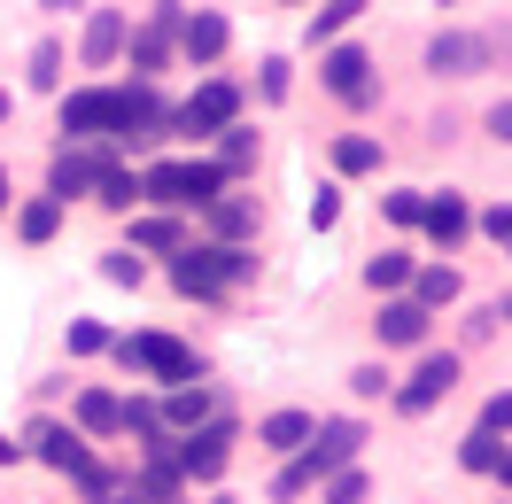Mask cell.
<instances>
[{"instance_id": "1", "label": "cell", "mask_w": 512, "mask_h": 504, "mask_svg": "<svg viewBox=\"0 0 512 504\" xmlns=\"http://www.w3.org/2000/svg\"><path fill=\"white\" fill-rule=\"evenodd\" d=\"M109 357H117L125 373L163 380V388H187V380H202V357H194L187 342H171V334H109Z\"/></svg>"}, {"instance_id": "2", "label": "cell", "mask_w": 512, "mask_h": 504, "mask_svg": "<svg viewBox=\"0 0 512 504\" xmlns=\"http://www.w3.org/2000/svg\"><path fill=\"white\" fill-rule=\"evenodd\" d=\"M218 194H225L218 163H156L140 179V202H156V210H210Z\"/></svg>"}, {"instance_id": "3", "label": "cell", "mask_w": 512, "mask_h": 504, "mask_svg": "<svg viewBox=\"0 0 512 504\" xmlns=\"http://www.w3.org/2000/svg\"><path fill=\"white\" fill-rule=\"evenodd\" d=\"M171 466H179V481H218V473L233 466V419L187 427V435L171 442Z\"/></svg>"}, {"instance_id": "4", "label": "cell", "mask_w": 512, "mask_h": 504, "mask_svg": "<svg viewBox=\"0 0 512 504\" xmlns=\"http://www.w3.org/2000/svg\"><path fill=\"white\" fill-rule=\"evenodd\" d=\"M63 132L70 140H125V94H117V86H78V94H63Z\"/></svg>"}, {"instance_id": "5", "label": "cell", "mask_w": 512, "mask_h": 504, "mask_svg": "<svg viewBox=\"0 0 512 504\" xmlns=\"http://www.w3.org/2000/svg\"><path fill=\"white\" fill-rule=\"evenodd\" d=\"M225 125H241V94H233L225 78H202V86H194V101H179V109H171V132H187V140H218Z\"/></svg>"}, {"instance_id": "6", "label": "cell", "mask_w": 512, "mask_h": 504, "mask_svg": "<svg viewBox=\"0 0 512 504\" xmlns=\"http://www.w3.org/2000/svg\"><path fill=\"white\" fill-rule=\"evenodd\" d=\"M319 78L334 101H350V109H373L381 94V78H373V55L365 47H319Z\"/></svg>"}, {"instance_id": "7", "label": "cell", "mask_w": 512, "mask_h": 504, "mask_svg": "<svg viewBox=\"0 0 512 504\" xmlns=\"http://www.w3.org/2000/svg\"><path fill=\"white\" fill-rule=\"evenodd\" d=\"M450 388H458V349H427V357H419V373L396 388V411H404V419H427Z\"/></svg>"}, {"instance_id": "8", "label": "cell", "mask_w": 512, "mask_h": 504, "mask_svg": "<svg viewBox=\"0 0 512 504\" xmlns=\"http://www.w3.org/2000/svg\"><path fill=\"white\" fill-rule=\"evenodd\" d=\"M357 450H365V427H357V419H319V427H311V442H303L295 458L311 466V481H326V473L350 466Z\"/></svg>"}, {"instance_id": "9", "label": "cell", "mask_w": 512, "mask_h": 504, "mask_svg": "<svg viewBox=\"0 0 512 504\" xmlns=\"http://www.w3.org/2000/svg\"><path fill=\"white\" fill-rule=\"evenodd\" d=\"M489 55H497V39H481V32H435L427 39V70L435 78H474V70H489Z\"/></svg>"}, {"instance_id": "10", "label": "cell", "mask_w": 512, "mask_h": 504, "mask_svg": "<svg viewBox=\"0 0 512 504\" xmlns=\"http://www.w3.org/2000/svg\"><path fill=\"white\" fill-rule=\"evenodd\" d=\"M419 233H427V241H435V249H458V241H466V233H474V210H466V194H427V202H419Z\"/></svg>"}, {"instance_id": "11", "label": "cell", "mask_w": 512, "mask_h": 504, "mask_svg": "<svg viewBox=\"0 0 512 504\" xmlns=\"http://www.w3.org/2000/svg\"><path fill=\"white\" fill-rule=\"evenodd\" d=\"M171 39H179V55H187L194 70H210L225 55V39H233V32H225L218 8H194V16H179V32H171Z\"/></svg>"}, {"instance_id": "12", "label": "cell", "mask_w": 512, "mask_h": 504, "mask_svg": "<svg viewBox=\"0 0 512 504\" xmlns=\"http://www.w3.org/2000/svg\"><path fill=\"white\" fill-rule=\"evenodd\" d=\"M427 326H435V311H419L412 295H388V303H381V318H373L381 349H419V342H427Z\"/></svg>"}, {"instance_id": "13", "label": "cell", "mask_w": 512, "mask_h": 504, "mask_svg": "<svg viewBox=\"0 0 512 504\" xmlns=\"http://www.w3.org/2000/svg\"><path fill=\"white\" fill-rule=\"evenodd\" d=\"M109 156H94V148H78V140H70V148H55V171H47V194H55V202H63L70 210V194H94V171Z\"/></svg>"}, {"instance_id": "14", "label": "cell", "mask_w": 512, "mask_h": 504, "mask_svg": "<svg viewBox=\"0 0 512 504\" xmlns=\"http://www.w3.org/2000/svg\"><path fill=\"white\" fill-rule=\"evenodd\" d=\"M171 287L194 295V303L225 295V287H218V249H210V241H202V249H179V256H171Z\"/></svg>"}, {"instance_id": "15", "label": "cell", "mask_w": 512, "mask_h": 504, "mask_svg": "<svg viewBox=\"0 0 512 504\" xmlns=\"http://www.w3.org/2000/svg\"><path fill=\"white\" fill-rule=\"evenodd\" d=\"M32 450H39V466H55V473L94 466V458H86V435H70L63 419H39V427H32Z\"/></svg>"}, {"instance_id": "16", "label": "cell", "mask_w": 512, "mask_h": 504, "mask_svg": "<svg viewBox=\"0 0 512 504\" xmlns=\"http://www.w3.org/2000/svg\"><path fill=\"white\" fill-rule=\"evenodd\" d=\"M125 16H117V8H94V24H86V47H78V55H86V70H109L117 63V55H125Z\"/></svg>"}, {"instance_id": "17", "label": "cell", "mask_w": 512, "mask_h": 504, "mask_svg": "<svg viewBox=\"0 0 512 504\" xmlns=\"http://www.w3.org/2000/svg\"><path fill=\"white\" fill-rule=\"evenodd\" d=\"M458 295H466V280H458L450 264H419V272H412V303H419V311H450Z\"/></svg>"}, {"instance_id": "18", "label": "cell", "mask_w": 512, "mask_h": 504, "mask_svg": "<svg viewBox=\"0 0 512 504\" xmlns=\"http://www.w3.org/2000/svg\"><path fill=\"white\" fill-rule=\"evenodd\" d=\"M311 427H319L311 411H272V419L256 427V442H264V450H280V458H295V450L311 442Z\"/></svg>"}, {"instance_id": "19", "label": "cell", "mask_w": 512, "mask_h": 504, "mask_svg": "<svg viewBox=\"0 0 512 504\" xmlns=\"http://www.w3.org/2000/svg\"><path fill=\"white\" fill-rule=\"evenodd\" d=\"M16 233H24L32 249H47V241L63 233V202H55V194H32V202L16 210Z\"/></svg>"}, {"instance_id": "20", "label": "cell", "mask_w": 512, "mask_h": 504, "mask_svg": "<svg viewBox=\"0 0 512 504\" xmlns=\"http://www.w3.org/2000/svg\"><path fill=\"white\" fill-rule=\"evenodd\" d=\"M163 411V427H171V435H187V427H202V419H210V388H202V380H187V388H171V404H156Z\"/></svg>"}, {"instance_id": "21", "label": "cell", "mask_w": 512, "mask_h": 504, "mask_svg": "<svg viewBox=\"0 0 512 504\" xmlns=\"http://www.w3.org/2000/svg\"><path fill=\"white\" fill-rule=\"evenodd\" d=\"M256 218H264V210H256L249 194H218V202H210V233H218V241H241V233H256Z\"/></svg>"}, {"instance_id": "22", "label": "cell", "mask_w": 512, "mask_h": 504, "mask_svg": "<svg viewBox=\"0 0 512 504\" xmlns=\"http://www.w3.org/2000/svg\"><path fill=\"white\" fill-rule=\"evenodd\" d=\"M125 55H132L140 78H156V70L171 63V32H163V24H140V32H125Z\"/></svg>"}, {"instance_id": "23", "label": "cell", "mask_w": 512, "mask_h": 504, "mask_svg": "<svg viewBox=\"0 0 512 504\" xmlns=\"http://www.w3.org/2000/svg\"><path fill=\"white\" fill-rule=\"evenodd\" d=\"M334 171H342V179L381 171V140H373V132H342V140H334Z\"/></svg>"}, {"instance_id": "24", "label": "cell", "mask_w": 512, "mask_h": 504, "mask_svg": "<svg viewBox=\"0 0 512 504\" xmlns=\"http://www.w3.org/2000/svg\"><path fill=\"white\" fill-rule=\"evenodd\" d=\"M132 497H140V504H179V497H187V481H179V466H171V458H148Z\"/></svg>"}, {"instance_id": "25", "label": "cell", "mask_w": 512, "mask_h": 504, "mask_svg": "<svg viewBox=\"0 0 512 504\" xmlns=\"http://www.w3.org/2000/svg\"><path fill=\"white\" fill-rule=\"evenodd\" d=\"M412 272H419V264L404 249H381L373 264H365V287H373V295H396V287H412Z\"/></svg>"}, {"instance_id": "26", "label": "cell", "mask_w": 512, "mask_h": 504, "mask_svg": "<svg viewBox=\"0 0 512 504\" xmlns=\"http://www.w3.org/2000/svg\"><path fill=\"white\" fill-rule=\"evenodd\" d=\"M94 202H101V210H132V202H140V179L117 171V163H101V171H94Z\"/></svg>"}, {"instance_id": "27", "label": "cell", "mask_w": 512, "mask_h": 504, "mask_svg": "<svg viewBox=\"0 0 512 504\" xmlns=\"http://www.w3.org/2000/svg\"><path fill=\"white\" fill-rule=\"evenodd\" d=\"M78 435H117V396H109V388H86V396H78Z\"/></svg>"}, {"instance_id": "28", "label": "cell", "mask_w": 512, "mask_h": 504, "mask_svg": "<svg viewBox=\"0 0 512 504\" xmlns=\"http://www.w3.org/2000/svg\"><path fill=\"white\" fill-rule=\"evenodd\" d=\"M357 16H365V0H326L319 16H311V47H326V39H342L357 24Z\"/></svg>"}, {"instance_id": "29", "label": "cell", "mask_w": 512, "mask_h": 504, "mask_svg": "<svg viewBox=\"0 0 512 504\" xmlns=\"http://www.w3.org/2000/svg\"><path fill=\"white\" fill-rule=\"evenodd\" d=\"M132 249H163V256H179L187 241H179V218H132Z\"/></svg>"}, {"instance_id": "30", "label": "cell", "mask_w": 512, "mask_h": 504, "mask_svg": "<svg viewBox=\"0 0 512 504\" xmlns=\"http://www.w3.org/2000/svg\"><path fill=\"white\" fill-rule=\"evenodd\" d=\"M256 163V132L249 125H225V140H218V171L233 179V171H249Z\"/></svg>"}, {"instance_id": "31", "label": "cell", "mask_w": 512, "mask_h": 504, "mask_svg": "<svg viewBox=\"0 0 512 504\" xmlns=\"http://www.w3.org/2000/svg\"><path fill=\"white\" fill-rule=\"evenodd\" d=\"M497 450H505V442L489 435V427H474V435L458 442V466H466V473H489V466H497Z\"/></svg>"}, {"instance_id": "32", "label": "cell", "mask_w": 512, "mask_h": 504, "mask_svg": "<svg viewBox=\"0 0 512 504\" xmlns=\"http://www.w3.org/2000/svg\"><path fill=\"white\" fill-rule=\"evenodd\" d=\"M32 86H39V94L63 86V47H55V39H39V47H32Z\"/></svg>"}, {"instance_id": "33", "label": "cell", "mask_w": 512, "mask_h": 504, "mask_svg": "<svg viewBox=\"0 0 512 504\" xmlns=\"http://www.w3.org/2000/svg\"><path fill=\"white\" fill-rule=\"evenodd\" d=\"M101 280H117V287H140V280H148V264H140L132 249H109V256H101Z\"/></svg>"}, {"instance_id": "34", "label": "cell", "mask_w": 512, "mask_h": 504, "mask_svg": "<svg viewBox=\"0 0 512 504\" xmlns=\"http://www.w3.org/2000/svg\"><path fill=\"white\" fill-rule=\"evenodd\" d=\"M373 489H365V473L357 466H342V473H326V504H365Z\"/></svg>"}, {"instance_id": "35", "label": "cell", "mask_w": 512, "mask_h": 504, "mask_svg": "<svg viewBox=\"0 0 512 504\" xmlns=\"http://www.w3.org/2000/svg\"><path fill=\"white\" fill-rule=\"evenodd\" d=\"M419 202H427V187H396V194H381L388 225H419Z\"/></svg>"}, {"instance_id": "36", "label": "cell", "mask_w": 512, "mask_h": 504, "mask_svg": "<svg viewBox=\"0 0 512 504\" xmlns=\"http://www.w3.org/2000/svg\"><path fill=\"white\" fill-rule=\"evenodd\" d=\"M101 349H109V326H101V318H78V326H70V357H101Z\"/></svg>"}, {"instance_id": "37", "label": "cell", "mask_w": 512, "mask_h": 504, "mask_svg": "<svg viewBox=\"0 0 512 504\" xmlns=\"http://www.w3.org/2000/svg\"><path fill=\"white\" fill-rule=\"evenodd\" d=\"M334 218H342V187H319V194H311V225L334 233Z\"/></svg>"}, {"instance_id": "38", "label": "cell", "mask_w": 512, "mask_h": 504, "mask_svg": "<svg viewBox=\"0 0 512 504\" xmlns=\"http://www.w3.org/2000/svg\"><path fill=\"white\" fill-rule=\"evenodd\" d=\"M350 396H365V404L388 396V365H357V373H350Z\"/></svg>"}, {"instance_id": "39", "label": "cell", "mask_w": 512, "mask_h": 504, "mask_svg": "<svg viewBox=\"0 0 512 504\" xmlns=\"http://www.w3.org/2000/svg\"><path fill=\"white\" fill-rule=\"evenodd\" d=\"M481 427H489V435H512V388H505V396H489V404H481Z\"/></svg>"}, {"instance_id": "40", "label": "cell", "mask_w": 512, "mask_h": 504, "mask_svg": "<svg viewBox=\"0 0 512 504\" xmlns=\"http://www.w3.org/2000/svg\"><path fill=\"white\" fill-rule=\"evenodd\" d=\"M481 233H489V241H497V249H512V202H497V210H489V218H481Z\"/></svg>"}, {"instance_id": "41", "label": "cell", "mask_w": 512, "mask_h": 504, "mask_svg": "<svg viewBox=\"0 0 512 504\" xmlns=\"http://www.w3.org/2000/svg\"><path fill=\"white\" fill-rule=\"evenodd\" d=\"M489 140H505V148H512V101H497V109H489Z\"/></svg>"}, {"instance_id": "42", "label": "cell", "mask_w": 512, "mask_h": 504, "mask_svg": "<svg viewBox=\"0 0 512 504\" xmlns=\"http://www.w3.org/2000/svg\"><path fill=\"white\" fill-rule=\"evenodd\" d=\"M489 473H497V481L512 489V450H497V466H489Z\"/></svg>"}, {"instance_id": "43", "label": "cell", "mask_w": 512, "mask_h": 504, "mask_svg": "<svg viewBox=\"0 0 512 504\" xmlns=\"http://www.w3.org/2000/svg\"><path fill=\"white\" fill-rule=\"evenodd\" d=\"M16 458H24V442H8V435H0V466H16Z\"/></svg>"}, {"instance_id": "44", "label": "cell", "mask_w": 512, "mask_h": 504, "mask_svg": "<svg viewBox=\"0 0 512 504\" xmlns=\"http://www.w3.org/2000/svg\"><path fill=\"white\" fill-rule=\"evenodd\" d=\"M39 8H47V16H70V8H78V0H39Z\"/></svg>"}, {"instance_id": "45", "label": "cell", "mask_w": 512, "mask_h": 504, "mask_svg": "<svg viewBox=\"0 0 512 504\" xmlns=\"http://www.w3.org/2000/svg\"><path fill=\"white\" fill-rule=\"evenodd\" d=\"M8 202H16V187H8V163H0V210H8Z\"/></svg>"}, {"instance_id": "46", "label": "cell", "mask_w": 512, "mask_h": 504, "mask_svg": "<svg viewBox=\"0 0 512 504\" xmlns=\"http://www.w3.org/2000/svg\"><path fill=\"white\" fill-rule=\"evenodd\" d=\"M8 117H16V101H8V86H0V125H8Z\"/></svg>"}, {"instance_id": "47", "label": "cell", "mask_w": 512, "mask_h": 504, "mask_svg": "<svg viewBox=\"0 0 512 504\" xmlns=\"http://www.w3.org/2000/svg\"><path fill=\"white\" fill-rule=\"evenodd\" d=\"M210 504H233V497H210Z\"/></svg>"}]
</instances>
